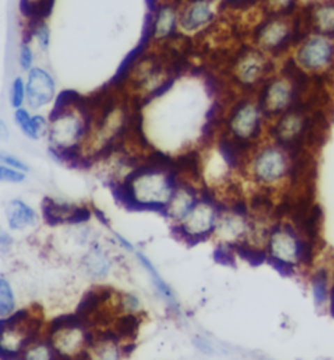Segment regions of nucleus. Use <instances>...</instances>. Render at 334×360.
Segmentation results:
<instances>
[{"label":"nucleus","mask_w":334,"mask_h":360,"mask_svg":"<svg viewBox=\"0 0 334 360\" xmlns=\"http://www.w3.org/2000/svg\"><path fill=\"white\" fill-rule=\"evenodd\" d=\"M16 247V237L6 226H0V257H10Z\"/></svg>","instance_id":"nucleus-34"},{"label":"nucleus","mask_w":334,"mask_h":360,"mask_svg":"<svg viewBox=\"0 0 334 360\" xmlns=\"http://www.w3.org/2000/svg\"><path fill=\"white\" fill-rule=\"evenodd\" d=\"M266 264H268L269 266H272L280 275L286 277V278H294V277H296L298 273L301 271L299 268H295L293 265H290V264H287V262H284V261H280V259H275V258L268 257Z\"/></svg>","instance_id":"nucleus-35"},{"label":"nucleus","mask_w":334,"mask_h":360,"mask_svg":"<svg viewBox=\"0 0 334 360\" xmlns=\"http://www.w3.org/2000/svg\"><path fill=\"white\" fill-rule=\"evenodd\" d=\"M290 165L287 156L280 148L268 147L255 156L251 163V175L261 189L272 190L289 178Z\"/></svg>","instance_id":"nucleus-6"},{"label":"nucleus","mask_w":334,"mask_h":360,"mask_svg":"<svg viewBox=\"0 0 334 360\" xmlns=\"http://www.w3.org/2000/svg\"><path fill=\"white\" fill-rule=\"evenodd\" d=\"M334 55L332 42L324 37H316L304 42L298 52V61L308 70H320L328 66Z\"/></svg>","instance_id":"nucleus-12"},{"label":"nucleus","mask_w":334,"mask_h":360,"mask_svg":"<svg viewBox=\"0 0 334 360\" xmlns=\"http://www.w3.org/2000/svg\"><path fill=\"white\" fill-rule=\"evenodd\" d=\"M112 241H114V244H115L116 247H121V249L126 250V252H130V253H135V252H136V247L132 244L131 241H130L128 238H126L123 235H121V233L112 231Z\"/></svg>","instance_id":"nucleus-37"},{"label":"nucleus","mask_w":334,"mask_h":360,"mask_svg":"<svg viewBox=\"0 0 334 360\" xmlns=\"http://www.w3.org/2000/svg\"><path fill=\"white\" fill-rule=\"evenodd\" d=\"M142 324V313H123L114 317L109 328L124 342H135Z\"/></svg>","instance_id":"nucleus-19"},{"label":"nucleus","mask_w":334,"mask_h":360,"mask_svg":"<svg viewBox=\"0 0 334 360\" xmlns=\"http://www.w3.org/2000/svg\"><path fill=\"white\" fill-rule=\"evenodd\" d=\"M97 330L73 312L46 322L43 334L61 360H84Z\"/></svg>","instance_id":"nucleus-2"},{"label":"nucleus","mask_w":334,"mask_h":360,"mask_svg":"<svg viewBox=\"0 0 334 360\" xmlns=\"http://www.w3.org/2000/svg\"><path fill=\"white\" fill-rule=\"evenodd\" d=\"M41 214L24 198H12L4 207V223L12 233H26L41 223Z\"/></svg>","instance_id":"nucleus-11"},{"label":"nucleus","mask_w":334,"mask_h":360,"mask_svg":"<svg viewBox=\"0 0 334 360\" xmlns=\"http://www.w3.org/2000/svg\"><path fill=\"white\" fill-rule=\"evenodd\" d=\"M8 103L12 110L26 106V84L25 76L17 75L12 79L8 89Z\"/></svg>","instance_id":"nucleus-28"},{"label":"nucleus","mask_w":334,"mask_h":360,"mask_svg":"<svg viewBox=\"0 0 334 360\" xmlns=\"http://www.w3.org/2000/svg\"><path fill=\"white\" fill-rule=\"evenodd\" d=\"M213 259L226 268H234L236 265V254L231 244L220 243L213 250Z\"/></svg>","instance_id":"nucleus-32"},{"label":"nucleus","mask_w":334,"mask_h":360,"mask_svg":"<svg viewBox=\"0 0 334 360\" xmlns=\"http://www.w3.org/2000/svg\"><path fill=\"white\" fill-rule=\"evenodd\" d=\"M19 308V298L12 280L0 275V319L10 317Z\"/></svg>","instance_id":"nucleus-24"},{"label":"nucleus","mask_w":334,"mask_h":360,"mask_svg":"<svg viewBox=\"0 0 334 360\" xmlns=\"http://www.w3.org/2000/svg\"><path fill=\"white\" fill-rule=\"evenodd\" d=\"M284 82H286L282 80H275L266 85L263 94V103H261L265 113H281L291 103L293 91L290 85Z\"/></svg>","instance_id":"nucleus-16"},{"label":"nucleus","mask_w":334,"mask_h":360,"mask_svg":"<svg viewBox=\"0 0 334 360\" xmlns=\"http://www.w3.org/2000/svg\"><path fill=\"white\" fill-rule=\"evenodd\" d=\"M226 205L215 194L200 192V199L182 223H172V236L188 247H196L215 235L218 219Z\"/></svg>","instance_id":"nucleus-3"},{"label":"nucleus","mask_w":334,"mask_h":360,"mask_svg":"<svg viewBox=\"0 0 334 360\" xmlns=\"http://www.w3.org/2000/svg\"><path fill=\"white\" fill-rule=\"evenodd\" d=\"M17 62H19L21 71L24 73H26L36 66L34 45L26 37H24V40L21 41L19 55H17Z\"/></svg>","instance_id":"nucleus-30"},{"label":"nucleus","mask_w":334,"mask_h":360,"mask_svg":"<svg viewBox=\"0 0 334 360\" xmlns=\"http://www.w3.org/2000/svg\"><path fill=\"white\" fill-rule=\"evenodd\" d=\"M41 220L50 226H77L91 223L93 207L46 196L41 203Z\"/></svg>","instance_id":"nucleus-8"},{"label":"nucleus","mask_w":334,"mask_h":360,"mask_svg":"<svg viewBox=\"0 0 334 360\" xmlns=\"http://www.w3.org/2000/svg\"><path fill=\"white\" fill-rule=\"evenodd\" d=\"M33 45H36L41 52H47L51 45V31L46 20H37L28 22V34L25 36Z\"/></svg>","instance_id":"nucleus-26"},{"label":"nucleus","mask_w":334,"mask_h":360,"mask_svg":"<svg viewBox=\"0 0 334 360\" xmlns=\"http://www.w3.org/2000/svg\"><path fill=\"white\" fill-rule=\"evenodd\" d=\"M55 0H20V12L28 22L46 20Z\"/></svg>","instance_id":"nucleus-25"},{"label":"nucleus","mask_w":334,"mask_h":360,"mask_svg":"<svg viewBox=\"0 0 334 360\" xmlns=\"http://www.w3.org/2000/svg\"><path fill=\"white\" fill-rule=\"evenodd\" d=\"M28 173L16 171L7 165L0 163V184H10V185H20L26 181Z\"/></svg>","instance_id":"nucleus-33"},{"label":"nucleus","mask_w":334,"mask_h":360,"mask_svg":"<svg viewBox=\"0 0 334 360\" xmlns=\"http://www.w3.org/2000/svg\"><path fill=\"white\" fill-rule=\"evenodd\" d=\"M213 13L211 7L204 0H196L185 10L182 16V25L187 31H193L205 25L212 19Z\"/></svg>","instance_id":"nucleus-21"},{"label":"nucleus","mask_w":334,"mask_h":360,"mask_svg":"<svg viewBox=\"0 0 334 360\" xmlns=\"http://www.w3.org/2000/svg\"><path fill=\"white\" fill-rule=\"evenodd\" d=\"M236 258L245 261L252 268H259L266 264L268 253L263 245H257L248 240H243L241 243L233 244Z\"/></svg>","instance_id":"nucleus-22"},{"label":"nucleus","mask_w":334,"mask_h":360,"mask_svg":"<svg viewBox=\"0 0 334 360\" xmlns=\"http://www.w3.org/2000/svg\"><path fill=\"white\" fill-rule=\"evenodd\" d=\"M116 316L123 313H142V300L131 292H119L115 295Z\"/></svg>","instance_id":"nucleus-29"},{"label":"nucleus","mask_w":334,"mask_h":360,"mask_svg":"<svg viewBox=\"0 0 334 360\" xmlns=\"http://www.w3.org/2000/svg\"><path fill=\"white\" fill-rule=\"evenodd\" d=\"M10 138V126L0 117V142H7Z\"/></svg>","instance_id":"nucleus-38"},{"label":"nucleus","mask_w":334,"mask_h":360,"mask_svg":"<svg viewBox=\"0 0 334 360\" xmlns=\"http://www.w3.org/2000/svg\"><path fill=\"white\" fill-rule=\"evenodd\" d=\"M26 108L31 112H43L52 108L58 97V85L54 75L46 67L36 64L25 73Z\"/></svg>","instance_id":"nucleus-7"},{"label":"nucleus","mask_w":334,"mask_h":360,"mask_svg":"<svg viewBox=\"0 0 334 360\" xmlns=\"http://www.w3.org/2000/svg\"><path fill=\"white\" fill-rule=\"evenodd\" d=\"M302 241L303 236H301V233L289 220H273L269 226L264 247L268 257L284 261L299 268L298 258Z\"/></svg>","instance_id":"nucleus-5"},{"label":"nucleus","mask_w":334,"mask_h":360,"mask_svg":"<svg viewBox=\"0 0 334 360\" xmlns=\"http://www.w3.org/2000/svg\"><path fill=\"white\" fill-rule=\"evenodd\" d=\"M328 312L329 315L334 319V282H332V286L329 289V298H328Z\"/></svg>","instance_id":"nucleus-39"},{"label":"nucleus","mask_w":334,"mask_h":360,"mask_svg":"<svg viewBox=\"0 0 334 360\" xmlns=\"http://www.w3.org/2000/svg\"><path fill=\"white\" fill-rule=\"evenodd\" d=\"M45 324L41 312L31 307L0 319V360H17L31 340L41 336Z\"/></svg>","instance_id":"nucleus-4"},{"label":"nucleus","mask_w":334,"mask_h":360,"mask_svg":"<svg viewBox=\"0 0 334 360\" xmlns=\"http://www.w3.org/2000/svg\"><path fill=\"white\" fill-rule=\"evenodd\" d=\"M94 105L77 92L58 94L49 114L46 139L51 154L66 163L82 164V154L89 142Z\"/></svg>","instance_id":"nucleus-1"},{"label":"nucleus","mask_w":334,"mask_h":360,"mask_svg":"<svg viewBox=\"0 0 334 360\" xmlns=\"http://www.w3.org/2000/svg\"><path fill=\"white\" fill-rule=\"evenodd\" d=\"M174 22H175V19H174V13L170 10V8H162L154 17L153 33L155 36L165 37V36L169 34V31L174 27Z\"/></svg>","instance_id":"nucleus-31"},{"label":"nucleus","mask_w":334,"mask_h":360,"mask_svg":"<svg viewBox=\"0 0 334 360\" xmlns=\"http://www.w3.org/2000/svg\"><path fill=\"white\" fill-rule=\"evenodd\" d=\"M17 360H61L46 336L42 333L21 352Z\"/></svg>","instance_id":"nucleus-20"},{"label":"nucleus","mask_w":334,"mask_h":360,"mask_svg":"<svg viewBox=\"0 0 334 360\" xmlns=\"http://www.w3.org/2000/svg\"><path fill=\"white\" fill-rule=\"evenodd\" d=\"M199 199L200 190H197L193 185L179 184L170 202L167 203L166 217H169L172 223H182L192 211L193 207L197 205Z\"/></svg>","instance_id":"nucleus-14"},{"label":"nucleus","mask_w":334,"mask_h":360,"mask_svg":"<svg viewBox=\"0 0 334 360\" xmlns=\"http://www.w3.org/2000/svg\"><path fill=\"white\" fill-rule=\"evenodd\" d=\"M13 122L21 134L29 141L37 142L46 138L49 129V115L42 112H31L26 106L13 110Z\"/></svg>","instance_id":"nucleus-13"},{"label":"nucleus","mask_w":334,"mask_h":360,"mask_svg":"<svg viewBox=\"0 0 334 360\" xmlns=\"http://www.w3.org/2000/svg\"><path fill=\"white\" fill-rule=\"evenodd\" d=\"M314 29L323 36L334 34V3L320 6L312 16Z\"/></svg>","instance_id":"nucleus-27"},{"label":"nucleus","mask_w":334,"mask_h":360,"mask_svg":"<svg viewBox=\"0 0 334 360\" xmlns=\"http://www.w3.org/2000/svg\"><path fill=\"white\" fill-rule=\"evenodd\" d=\"M332 273L325 266L314 268L310 275V286L312 292L314 307L317 309H324L328 307L329 289L332 286Z\"/></svg>","instance_id":"nucleus-18"},{"label":"nucleus","mask_w":334,"mask_h":360,"mask_svg":"<svg viewBox=\"0 0 334 360\" xmlns=\"http://www.w3.org/2000/svg\"><path fill=\"white\" fill-rule=\"evenodd\" d=\"M286 40H289V29L282 22H269L259 31V41L269 50L282 48Z\"/></svg>","instance_id":"nucleus-23"},{"label":"nucleus","mask_w":334,"mask_h":360,"mask_svg":"<svg viewBox=\"0 0 334 360\" xmlns=\"http://www.w3.org/2000/svg\"><path fill=\"white\" fill-rule=\"evenodd\" d=\"M0 163L13 168L16 171L24 172V173H29V169H31L29 165L26 164L19 156L10 154V152H6V151H0Z\"/></svg>","instance_id":"nucleus-36"},{"label":"nucleus","mask_w":334,"mask_h":360,"mask_svg":"<svg viewBox=\"0 0 334 360\" xmlns=\"http://www.w3.org/2000/svg\"><path fill=\"white\" fill-rule=\"evenodd\" d=\"M135 256H136V259L139 261V264L142 265L144 270L148 273V275L151 277L153 286L155 288V291L158 292V295L165 300L167 307L172 309V312H175V313H181V307H179V303H178V300H176L175 295H174L172 288L160 275L158 270L153 265L152 261L146 257L142 252H139V250L135 252Z\"/></svg>","instance_id":"nucleus-17"},{"label":"nucleus","mask_w":334,"mask_h":360,"mask_svg":"<svg viewBox=\"0 0 334 360\" xmlns=\"http://www.w3.org/2000/svg\"><path fill=\"white\" fill-rule=\"evenodd\" d=\"M230 129L233 134L241 139H251L259 133L260 129V113L259 110L250 105H241L230 121Z\"/></svg>","instance_id":"nucleus-15"},{"label":"nucleus","mask_w":334,"mask_h":360,"mask_svg":"<svg viewBox=\"0 0 334 360\" xmlns=\"http://www.w3.org/2000/svg\"><path fill=\"white\" fill-rule=\"evenodd\" d=\"M135 347V342H124L114 330L103 328L97 330L84 360H124Z\"/></svg>","instance_id":"nucleus-10"},{"label":"nucleus","mask_w":334,"mask_h":360,"mask_svg":"<svg viewBox=\"0 0 334 360\" xmlns=\"http://www.w3.org/2000/svg\"><path fill=\"white\" fill-rule=\"evenodd\" d=\"M77 262L82 275L96 283L110 278L116 266V258L109 247L102 244L101 240L86 249Z\"/></svg>","instance_id":"nucleus-9"}]
</instances>
